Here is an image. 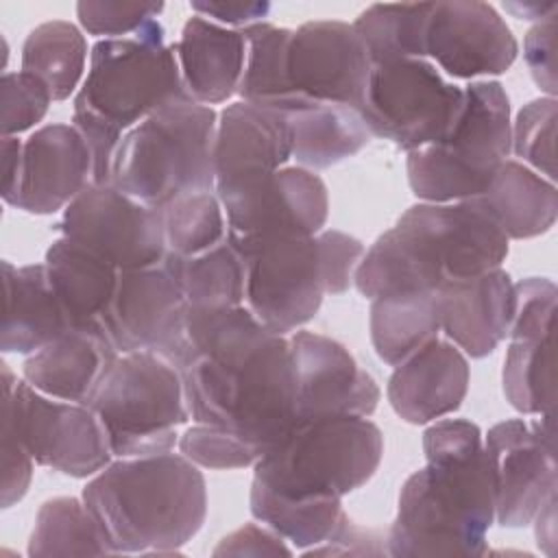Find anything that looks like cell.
Masks as SVG:
<instances>
[{"label": "cell", "mask_w": 558, "mask_h": 558, "mask_svg": "<svg viewBox=\"0 0 558 558\" xmlns=\"http://www.w3.org/2000/svg\"><path fill=\"white\" fill-rule=\"evenodd\" d=\"M163 11V2H96L81 0L76 4V17L83 31L105 39L131 37L148 22L157 20Z\"/></svg>", "instance_id": "obj_42"}, {"label": "cell", "mask_w": 558, "mask_h": 558, "mask_svg": "<svg viewBox=\"0 0 558 558\" xmlns=\"http://www.w3.org/2000/svg\"><path fill=\"white\" fill-rule=\"evenodd\" d=\"M33 458L9 421H2V508L15 506L33 480Z\"/></svg>", "instance_id": "obj_44"}, {"label": "cell", "mask_w": 558, "mask_h": 558, "mask_svg": "<svg viewBox=\"0 0 558 558\" xmlns=\"http://www.w3.org/2000/svg\"><path fill=\"white\" fill-rule=\"evenodd\" d=\"M179 451L196 466L220 471L255 466L259 460V453L248 442L227 429L205 423H196L179 436Z\"/></svg>", "instance_id": "obj_41"}, {"label": "cell", "mask_w": 558, "mask_h": 558, "mask_svg": "<svg viewBox=\"0 0 558 558\" xmlns=\"http://www.w3.org/2000/svg\"><path fill=\"white\" fill-rule=\"evenodd\" d=\"M118 355L102 325L72 327L31 353L22 373L35 390L87 405Z\"/></svg>", "instance_id": "obj_25"}, {"label": "cell", "mask_w": 558, "mask_h": 558, "mask_svg": "<svg viewBox=\"0 0 558 558\" xmlns=\"http://www.w3.org/2000/svg\"><path fill=\"white\" fill-rule=\"evenodd\" d=\"M519 44L488 2L453 0L434 2L427 33L425 57L453 78L497 76L512 68Z\"/></svg>", "instance_id": "obj_18"}, {"label": "cell", "mask_w": 558, "mask_h": 558, "mask_svg": "<svg viewBox=\"0 0 558 558\" xmlns=\"http://www.w3.org/2000/svg\"><path fill=\"white\" fill-rule=\"evenodd\" d=\"M44 266L72 327L102 325L100 318L113 296L120 270L63 235L48 246Z\"/></svg>", "instance_id": "obj_29"}, {"label": "cell", "mask_w": 558, "mask_h": 558, "mask_svg": "<svg viewBox=\"0 0 558 558\" xmlns=\"http://www.w3.org/2000/svg\"><path fill=\"white\" fill-rule=\"evenodd\" d=\"M466 201L480 207L508 240L536 238L549 231L558 216L556 185L514 159H506L490 185Z\"/></svg>", "instance_id": "obj_28"}, {"label": "cell", "mask_w": 558, "mask_h": 558, "mask_svg": "<svg viewBox=\"0 0 558 558\" xmlns=\"http://www.w3.org/2000/svg\"><path fill=\"white\" fill-rule=\"evenodd\" d=\"M371 68V57L353 24L314 20L290 33L286 76L290 92L301 102L360 109Z\"/></svg>", "instance_id": "obj_15"}, {"label": "cell", "mask_w": 558, "mask_h": 558, "mask_svg": "<svg viewBox=\"0 0 558 558\" xmlns=\"http://www.w3.org/2000/svg\"><path fill=\"white\" fill-rule=\"evenodd\" d=\"M52 94L48 85L28 74L4 72L0 81V131L2 137H15L39 124L52 105Z\"/></svg>", "instance_id": "obj_40"}, {"label": "cell", "mask_w": 558, "mask_h": 558, "mask_svg": "<svg viewBox=\"0 0 558 558\" xmlns=\"http://www.w3.org/2000/svg\"><path fill=\"white\" fill-rule=\"evenodd\" d=\"M510 100L499 81H471L447 135L408 153L412 194L423 203H460L480 196L510 157Z\"/></svg>", "instance_id": "obj_7"}, {"label": "cell", "mask_w": 558, "mask_h": 558, "mask_svg": "<svg viewBox=\"0 0 558 558\" xmlns=\"http://www.w3.org/2000/svg\"><path fill=\"white\" fill-rule=\"evenodd\" d=\"M296 375V421L325 416H371L379 386L344 344L314 331L290 333Z\"/></svg>", "instance_id": "obj_19"}, {"label": "cell", "mask_w": 558, "mask_h": 558, "mask_svg": "<svg viewBox=\"0 0 558 558\" xmlns=\"http://www.w3.org/2000/svg\"><path fill=\"white\" fill-rule=\"evenodd\" d=\"M229 240L316 235L329 216L325 181L303 166H286L262 185L222 203Z\"/></svg>", "instance_id": "obj_20"}, {"label": "cell", "mask_w": 558, "mask_h": 558, "mask_svg": "<svg viewBox=\"0 0 558 558\" xmlns=\"http://www.w3.org/2000/svg\"><path fill=\"white\" fill-rule=\"evenodd\" d=\"M183 379L196 423L227 429L259 458L296 425V375L290 340L268 331L246 305H187L157 353Z\"/></svg>", "instance_id": "obj_1"}, {"label": "cell", "mask_w": 558, "mask_h": 558, "mask_svg": "<svg viewBox=\"0 0 558 558\" xmlns=\"http://www.w3.org/2000/svg\"><path fill=\"white\" fill-rule=\"evenodd\" d=\"M246 39V61L238 94L244 102L259 105L283 116L305 107L294 98L286 76V50L290 28L270 22H257L242 28Z\"/></svg>", "instance_id": "obj_33"}, {"label": "cell", "mask_w": 558, "mask_h": 558, "mask_svg": "<svg viewBox=\"0 0 558 558\" xmlns=\"http://www.w3.org/2000/svg\"><path fill=\"white\" fill-rule=\"evenodd\" d=\"M2 283L4 314L0 349L4 353L31 355L72 329V323L50 286L44 264L17 268L4 259Z\"/></svg>", "instance_id": "obj_27"}, {"label": "cell", "mask_w": 558, "mask_h": 558, "mask_svg": "<svg viewBox=\"0 0 558 558\" xmlns=\"http://www.w3.org/2000/svg\"><path fill=\"white\" fill-rule=\"evenodd\" d=\"M286 118L294 133L292 159L307 170L331 168L357 155L373 137L360 109L344 105L307 102Z\"/></svg>", "instance_id": "obj_30"}, {"label": "cell", "mask_w": 558, "mask_h": 558, "mask_svg": "<svg viewBox=\"0 0 558 558\" xmlns=\"http://www.w3.org/2000/svg\"><path fill=\"white\" fill-rule=\"evenodd\" d=\"M87 39L78 26L50 20L35 26L22 46V70L41 78L54 100L70 98L85 72Z\"/></svg>", "instance_id": "obj_34"}, {"label": "cell", "mask_w": 558, "mask_h": 558, "mask_svg": "<svg viewBox=\"0 0 558 558\" xmlns=\"http://www.w3.org/2000/svg\"><path fill=\"white\" fill-rule=\"evenodd\" d=\"M514 290L517 312L501 371L504 395L521 414H556V283L527 277Z\"/></svg>", "instance_id": "obj_16"}, {"label": "cell", "mask_w": 558, "mask_h": 558, "mask_svg": "<svg viewBox=\"0 0 558 558\" xmlns=\"http://www.w3.org/2000/svg\"><path fill=\"white\" fill-rule=\"evenodd\" d=\"M214 556H292V549L283 543V536L270 527L246 523L235 532L220 538L211 551Z\"/></svg>", "instance_id": "obj_46"}, {"label": "cell", "mask_w": 558, "mask_h": 558, "mask_svg": "<svg viewBox=\"0 0 558 558\" xmlns=\"http://www.w3.org/2000/svg\"><path fill=\"white\" fill-rule=\"evenodd\" d=\"M523 59L534 83L547 94V98H556V13L536 22L525 33Z\"/></svg>", "instance_id": "obj_43"}, {"label": "cell", "mask_w": 558, "mask_h": 558, "mask_svg": "<svg viewBox=\"0 0 558 558\" xmlns=\"http://www.w3.org/2000/svg\"><path fill=\"white\" fill-rule=\"evenodd\" d=\"M368 327L377 357L390 366L401 364L429 340L438 338L436 292L373 299Z\"/></svg>", "instance_id": "obj_31"}, {"label": "cell", "mask_w": 558, "mask_h": 558, "mask_svg": "<svg viewBox=\"0 0 558 558\" xmlns=\"http://www.w3.org/2000/svg\"><path fill=\"white\" fill-rule=\"evenodd\" d=\"M190 100L174 44H166L159 20L131 37L98 39L72 107V124L92 150V183L111 185L113 155L129 129L168 105Z\"/></svg>", "instance_id": "obj_4"}, {"label": "cell", "mask_w": 558, "mask_h": 558, "mask_svg": "<svg viewBox=\"0 0 558 558\" xmlns=\"http://www.w3.org/2000/svg\"><path fill=\"white\" fill-rule=\"evenodd\" d=\"M464 89L445 81L427 59H399L371 68L360 113L371 135L412 153L440 142L458 120Z\"/></svg>", "instance_id": "obj_10"}, {"label": "cell", "mask_w": 558, "mask_h": 558, "mask_svg": "<svg viewBox=\"0 0 558 558\" xmlns=\"http://www.w3.org/2000/svg\"><path fill=\"white\" fill-rule=\"evenodd\" d=\"M192 11L201 17H207L220 26H235L238 31L266 22L264 17L270 13L268 2H220V0H196L190 4Z\"/></svg>", "instance_id": "obj_47"}, {"label": "cell", "mask_w": 558, "mask_h": 558, "mask_svg": "<svg viewBox=\"0 0 558 558\" xmlns=\"http://www.w3.org/2000/svg\"><path fill=\"white\" fill-rule=\"evenodd\" d=\"M423 451L427 464L401 486L388 554H486L495 499L482 429L466 418H440L425 429Z\"/></svg>", "instance_id": "obj_2"}, {"label": "cell", "mask_w": 558, "mask_h": 558, "mask_svg": "<svg viewBox=\"0 0 558 558\" xmlns=\"http://www.w3.org/2000/svg\"><path fill=\"white\" fill-rule=\"evenodd\" d=\"M556 414L536 421L508 418L488 429L484 451L493 480L495 521L525 527L556 495Z\"/></svg>", "instance_id": "obj_13"}, {"label": "cell", "mask_w": 558, "mask_h": 558, "mask_svg": "<svg viewBox=\"0 0 558 558\" xmlns=\"http://www.w3.org/2000/svg\"><path fill=\"white\" fill-rule=\"evenodd\" d=\"M231 244L246 264L244 303L277 336L310 323L329 294V270L316 235H268Z\"/></svg>", "instance_id": "obj_9"}, {"label": "cell", "mask_w": 558, "mask_h": 558, "mask_svg": "<svg viewBox=\"0 0 558 558\" xmlns=\"http://www.w3.org/2000/svg\"><path fill=\"white\" fill-rule=\"evenodd\" d=\"M218 113L177 102L129 129L113 155L111 185L161 211L190 192H214Z\"/></svg>", "instance_id": "obj_5"}, {"label": "cell", "mask_w": 558, "mask_h": 558, "mask_svg": "<svg viewBox=\"0 0 558 558\" xmlns=\"http://www.w3.org/2000/svg\"><path fill=\"white\" fill-rule=\"evenodd\" d=\"M248 506L253 519L303 551L325 543L344 517L342 499L288 501L255 486H251Z\"/></svg>", "instance_id": "obj_37"}, {"label": "cell", "mask_w": 558, "mask_h": 558, "mask_svg": "<svg viewBox=\"0 0 558 558\" xmlns=\"http://www.w3.org/2000/svg\"><path fill=\"white\" fill-rule=\"evenodd\" d=\"M440 331L469 357L490 355L508 336L517 290L504 268L469 279H453L436 290Z\"/></svg>", "instance_id": "obj_23"}, {"label": "cell", "mask_w": 558, "mask_h": 558, "mask_svg": "<svg viewBox=\"0 0 558 558\" xmlns=\"http://www.w3.org/2000/svg\"><path fill=\"white\" fill-rule=\"evenodd\" d=\"M185 296L163 264L120 270L113 296L100 318L118 353H159L174 336Z\"/></svg>", "instance_id": "obj_22"}, {"label": "cell", "mask_w": 558, "mask_h": 558, "mask_svg": "<svg viewBox=\"0 0 558 558\" xmlns=\"http://www.w3.org/2000/svg\"><path fill=\"white\" fill-rule=\"evenodd\" d=\"M116 458L172 451L192 416L181 373L153 351L120 353L87 403Z\"/></svg>", "instance_id": "obj_8"}, {"label": "cell", "mask_w": 558, "mask_h": 558, "mask_svg": "<svg viewBox=\"0 0 558 558\" xmlns=\"http://www.w3.org/2000/svg\"><path fill=\"white\" fill-rule=\"evenodd\" d=\"M556 2H538V0H527V2H504V9L512 13L517 20H545L547 15L556 13Z\"/></svg>", "instance_id": "obj_50"}, {"label": "cell", "mask_w": 558, "mask_h": 558, "mask_svg": "<svg viewBox=\"0 0 558 558\" xmlns=\"http://www.w3.org/2000/svg\"><path fill=\"white\" fill-rule=\"evenodd\" d=\"M466 390V355L449 340L434 338L395 366L386 395L399 418L425 425L456 412Z\"/></svg>", "instance_id": "obj_24"}, {"label": "cell", "mask_w": 558, "mask_h": 558, "mask_svg": "<svg viewBox=\"0 0 558 558\" xmlns=\"http://www.w3.org/2000/svg\"><path fill=\"white\" fill-rule=\"evenodd\" d=\"M161 264L179 283L187 305H198V307L244 305L246 264L242 253L231 244L229 235L225 242L192 257H179V255L166 253Z\"/></svg>", "instance_id": "obj_32"}, {"label": "cell", "mask_w": 558, "mask_h": 558, "mask_svg": "<svg viewBox=\"0 0 558 558\" xmlns=\"http://www.w3.org/2000/svg\"><path fill=\"white\" fill-rule=\"evenodd\" d=\"M534 523V534H536V545L547 554L549 558L556 556V495H551L536 517L532 519Z\"/></svg>", "instance_id": "obj_48"}, {"label": "cell", "mask_w": 558, "mask_h": 558, "mask_svg": "<svg viewBox=\"0 0 558 558\" xmlns=\"http://www.w3.org/2000/svg\"><path fill=\"white\" fill-rule=\"evenodd\" d=\"M303 554L305 556H381V554H388V549H386V536H381L375 530L357 525L344 514L338 527L333 530V534L325 543Z\"/></svg>", "instance_id": "obj_45"}, {"label": "cell", "mask_w": 558, "mask_h": 558, "mask_svg": "<svg viewBox=\"0 0 558 558\" xmlns=\"http://www.w3.org/2000/svg\"><path fill=\"white\" fill-rule=\"evenodd\" d=\"M22 146L17 137H2V196H7L20 174V163H22Z\"/></svg>", "instance_id": "obj_49"}, {"label": "cell", "mask_w": 558, "mask_h": 558, "mask_svg": "<svg viewBox=\"0 0 558 558\" xmlns=\"http://www.w3.org/2000/svg\"><path fill=\"white\" fill-rule=\"evenodd\" d=\"M28 556H113L107 536L76 497H54L41 504L28 538Z\"/></svg>", "instance_id": "obj_35"}, {"label": "cell", "mask_w": 558, "mask_h": 558, "mask_svg": "<svg viewBox=\"0 0 558 558\" xmlns=\"http://www.w3.org/2000/svg\"><path fill=\"white\" fill-rule=\"evenodd\" d=\"M434 2L371 4L353 22L371 63L425 59V33Z\"/></svg>", "instance_id": "obj_36"}, {"label": "cell", "mask_w": 558, "mask_h": 558, "mask_svg": "<svg viewBox=\"0 0 558 558\" xmlns=\"http://www.w3.org/2000/svg\"><path fill=\"white\" fill-rule=\"evenodd\" d=\"M395 229L432 290L501 268L508 257V238L469 201L412 205Z\"/></svg>", "instance_id": "obj_12"}, {"label": "cell", "mask_w": 558, "mask_h": 558, "mask_svg": "<svg viewBox=\"0 0 558 558\" xmlns=\"http://www.w3.org/2000/svg\"><path fill=\"white\" fill-rule=\"evenodd\" d=\"M290 120L272 109L233 102L218 116L214 140V177L220 203L268 181L292 159Z\"/></svg>", "instance_id": "obj_17"}, {"label": "cell", "mask_w": 558, "mask_h": 558, "mask_svg": "<svg viewBox=\"0 0 558 558\" xmlns=\"http://www.w3.org/2000/svg\"><path fill=\"white\" fill-rule=\"evenodd\" d=\"M92 150L81 131L74 124H46L24 142L17 181L2 201L48 216L65 209L92 183Z\"/></svg>", "instance_id": "obj_21"}, {"label": "cell", "mask_w": 558, "mask_h": 558, "mask_svg": "<svg viewBox=\"0 0 558 558\" xmlns=\"http://www.w3.org/2000/svg\"><path fill=\"white\" fill-rule=\"evenodd\" d=\"M174 54L185 92L194 102L211 107L238 94L246 61L242 31L192 15L183 24Z\"/></svg>", "instance_id": "obj_26"}, {"label": "cell", "mask_w": 558, "mask_h": 558, "mask_svg": "<svg viewBox=\"0 0 558 558\" xmlns=\"http://www.w3.org/2000/svg\"><path fill=\"white\" fill-rule=\"evenodd\" d=\"M166 253L198 255L227 240V216L216 192H190L161 209Z\"/></svg>", "instance_id": "obj_38"}, {"label": "cell", "mask_w": 558, "mask_h": 558, "mask_svg": "<svg viewBox=\"0 0 558 558\" xmlns=\"http://www.w3.org/2000/svg\"><path fill=\"white\" fill-rule=\"evenodd\" d=\"M384 456V436L366 416L296 421L255 462L251 486L288 501L342 499L364 486Z\"/></svg>", "instance_id": "obj_6"}, {"label": "cell", "mask_w": 558, "mask_h": 558, "mask_svg": "<svg viewBox=\"0 0 558 558\" xmlns=\"http://www.w3.org/2000/svg\"><path fill=\"white\" fill-rule=\"evenodd\" d=\"M556 98L530 100L512 122L510 142V153L551 183L556 179Z\"/></svg>", "instance_id": "obj_39"}, {"label": "cell", "mask_w": 558, "mask_h": 558, "mask_svg": "<svg viewBox=\"0 0 558 558\" xmlns=\"http://www.w3.org/2000/svg\"><path fill=\"white\" fill-rule=\"evenodd\" d=\"M81 499L118 554H177L205 523V477L183 453L118 458L98 471Z\"/></svg>", "instance_id": "obj_3"}, {"label": "cell", "mask_w": 558, "mask_h": 558, "mask_svg": "<svg viewBox=\"0 0 558 558\" xmlns=\"http://www.w3.org/2000/svg\"><path fill=\"white\" fill-rule=\"evenodd\" d=\"M59 231L118 270L159 266L166 257L161 211L113 185L89 183L63 209Z\"/></svg>", "instance_id": "obj_14"}, {"label": "cell", "mask_w": 558, "mask_h": 558, "mask_svg": "<svg viewBox=\"0 0 558 558\" xmlns=\"http://www.w3.org/2000/svg\"><path fill=\"white\" fill-rule=\"evenodd\" d=\"M0 366L2 421L11 423L37 464L83 480L111 462L107 434L89 405L48 397L17 381L7 362Z\"/></svg>", "instance_id": "obj_11"}]
</instances>
